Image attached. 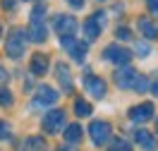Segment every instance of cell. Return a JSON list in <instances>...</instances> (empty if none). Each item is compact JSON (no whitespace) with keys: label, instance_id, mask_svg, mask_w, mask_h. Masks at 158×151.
<instances>
[{"label":"cell","instance_id":"cell-7","mask_svg":"<svg viewBox=\"0 0 158 151\" xmlns=\"http://www.w3.org/2000/svg\"><path fill=\"white\" fill-rule=\"evenodd\" d=\"M55 31H58V36H72L77 31V19L72 15H60L55 19Z\"/></svg>","mask_w":158,"mask_h":151},{"label":"cell","instance_id":"cell-9","mask_svg":"<svg viewBox=\"0 0 158 151\" xmlns=\"http://www.w3.org/2000/svg\"><path fill=\"white\" fill-rule=\"evenodd\" d=\"M151 115H153V103H141V106H134L129 111V118L134 122H146L151 120Z\"/></svg>","mask_w":158,"mask_h":151},{"label":"cell","instance_id":"cell-28","mask_svg":"<svg viewBox=\"0 0 158 151\" xmlns=\"http://www.w3.org/2000/svg\"><path fill=\"white\" fill-rule=\"evenodd\" d=\"M69 5H72V7H81V5H84V0H67Z\"/></svg>","mask_w":158,"mask_h":151},{"label":"cell","instance_id":"cell-13","mask_svg":"<svg viewBox=\"0 0 158 151\" xmlns=\"http://www.w3.org/2000/svg\"><path fill=\"white\" fill-rule=\"evenodd\" d=\"M55 77H58V82L62 84V89H65V91H72V79H69L67 65H58V67H55Z\"/></svg>","mask_w":158,"mask_h":151},{"label":"cell","instance_id":"cell-12","mask_svg":"<svg viewBox=\"0 0 158 151\" xmlns=\"http://www.w3.org/2000/svg\"><path fill=\"white\" fill-rule=\"evenodd\" d=\"M137 29L141 31V36H146V39H158V27H156V24H151L148 17H141V19H139Z\"/></svg>","mask_w":158,"mask_h":151},{"label":"cell","instance_id":"cell-1","mask_svg":"<svg viewBox=\"0 0 158 151\" xmlns=\"http://www.w3.org/2000/svg\"><path fill=\"white\" fill-rule=\"evenodd\" d=\"M27 31H22V29H15L7 36V43H5V50H7V55L10 58H19L22 53H24V48H27Z\"/></svg>","mask_w":158,"mask_h":151},{"label":"cell","instance_id":"cell-5","mask_svg":"<svg viewBox=\"0 0 158 151\" xmlns=\"http://www.w3.org/2000/svg\"><path fill=\"white\" fill-rule=\"evenodd\" d=\"M89 132H91L94 144H98V146L110 139V125L106 120H94V122H91V127H89Z\"/></svg>","mask_w":158,"mask_h":151},{"label":"cell","instance_id":"cell-31","mask_svg":"<svg viewBox=\"0 0 158 151\" xmlns=\"http://www.w3.org/2000/svg\"><path fill=\"white\" fill-rule=\"evenodd\" d=\"M156 132H158V120H156Z\"/></svg>","mask_w":158,"mask_h":151},{"label":"cell","instance_id":"cell-24","mask_svg":"<svg viewBox=\"0 0 158 151\" xmlns=\"http://www.w3.org/2000/svg\"><path fill=\"white\" fill-rule=\"evenodd\" d=\"M7 137H10V125L0 120V139H7Z\"/></svg>","mask_w":158,"mask_h":151},{"label":"cell","instance_id":"cell-21","mask_svg":"<svg viewBox=\"0 0 158 151\" xmlns=\"http://www.w3.org/2000/svg\"><path fill=\"white\" fill-rule=\"evenodd\" d=\"M115 36H118L120 41H129V39H132V31H129L127 27H120V29L115 31Z\"/></svg>","mask_w":158,"mask_h":151},{"label":"cell","instance_id":"cell-32","mask_svg":"<svg viewBox=\"0 0 158 151\" xmlns=\"http://www.w3.org/2000/svg\"><path fill=\"white\" fill-rule=\"evenodd\" d=\"M0 34H2V27H0Z\"/></svg>","mask_w":158,"mask_h":151},{"label":"cell","instance_id":"cell-18","mask_svg":"<svg viewBox=\"0 0 158 151\" xmlns=\"http://www.w3.org/2000/svg\"><path fill=\"white\" fill-rule=\"evenodd\" d=\"M43 15H46V7L43 5H34V10H31V24H41Z\"/></svg>","mask_w":158,"mask_h":151},{"label":"cell","instance_id":"cell-25","mask_svg":"<svg viewBox=\"0 0 158 151\" xmlns=\"http://www.w3.org/2000/svg\"><path fill=\"white\" fill-rule=\"evenodd\" d=\"M137 53H139V58H146L148 55V46L146 43H137Z\"/></svg>","mask_w":158,"mask_h":151},{"label":"cell","instance_id":"cell-6","mask_svg":"<svg viewBox=\"0 0 158 151\" xmlns=\"http://www.w3.org/2000/svg\"><path fill=\"white\" fill-rule=\"evenodd\" d=\"M103 17L106 15H91V19L84 22V36H86V41L98 39L101 29H103Z\"/></svg>","mask_w":158,"mask_h":151},{"label":"cell","instance_id":"cell-20","mask_svg":"<svg viewBox=\"0 0 158 151\" xmlns=\"http://www.w3.org/2000/svg\"><path fill=\"white\" fill-rule=\"evenodd\" d=\"M113 151H132V144L127 139H115L113 141Z\"/></svg>","mask_w":158,"mask_h":151},{"label":"cell","instance_id":"cell-27","mask_svg":"<svg viewBox=\"0 0 158 151\" xmlns=\"http://www.w3.org/2000/svg\"><path fill=\"white\" fill-rule=\"evenodd\" d=\"M2 7H5V10H12V7H15V0H5Z\"/></svg>","mask_w":158,"mask_h":151},{"label":"cell","instance_id":"cell-14","mask_svg":"<svg viewBox=\"0 0 158 151\" xmlns=\"http://www.w3.org/2000/svg\"><path fill=\"white\" fill-rule=\"evenodd\" d=\"M46 70H48V58H46V55H34L31 72H34V74H46Z\"/></svg>","mask_w":158,"mask_h":151},{"label":"cell","instance_id":"cell-16","mask_svg":"<svg viewBox=\"0 0 158 151\" xmlns=\"http://www.w3.org/2000/svg\"><path fill=\"white\" fill-rule=\"evenodd\" d=\"M29 34H31L29 39H31V41H36V43L46 41V27H43V22H41V24H31Z\"/></svg>","mask_w":158,"mask_h":151},{"label":"cell","instance_id":"cell-30","mask_svg":"<svg viewBox=\"0 0 158 151\" xmlns=\"http://www.w3.org/2000/svg\"><path fill=\"white\" fill-rule=\"evenodd\" d=\"M58 151H74L72 146H62V149H58Z\"/></svg>","mask_w":158,"mask_h":151},{"label":"cell","instance_id":"cell-4","mask_svg":"<svg viewBox=\"0 0 158 151\" xmlns=\"http://www.w3.org/2000/svg\"><path fill=\"white\" fill-rule=\"evenodd\" d=\"M41 125H43V130H46V132L58 134V132L65 127V113H62V111H50V113H46V118L41 120Z\"/></svg>","mask_w":158,"mask_h":151},{"label":"cell","instance_id":"cell-2","mask_svg":"<svg viewBox=\"0 0 158 151\" xmlns=\"http://www.w3.org/2000/svg\"><path fill=\"white\" fill-rule=\"evenodd\" d=\"M60 43H62V48L69 50V55L77 62H81L86 58V41H79L74 36H60Z\"/></svg>","mask_w":158,"mask_h":151},{"label":"cell","instance_id":"cell-3","mask_svg":"<svg viewBox=\"0 0 158 151\" xmlns=\"http://www.w3.org/2000/svg\"><path fill=\"white\" fill-rule=\"evenodd\" d=\"M103 55H106V60L115 62V65H127V62L132 60V53H129L127 48L118 46V43H110L108 48L103 50Z\"/></svg>","mask_w":158,"mask_h":151},{"label":"cell","instance_id":"cell-19","mask_svg":"<svg viewBox=\"0 0 158 151\" xmlns=\"http://www.w3.org/2000/svg\"><path fill=\"white\" fill-rule=\"evenodd\" d=\"M74 111H77L79 118H86V115H91V106L86 101H77V103H74Z\"/></svg>","mask_w":158,"mask_h":151},{"label":"cell","instance_id":"cell-23","mask_svg":"<svg viewBox=\"0 0 158 151\" xmlns=\"http://www.w3.org/2000/svg\"><path fill=\"white\" fill-rule=\"evenodd\" d=\"M146 86H148V82L144 79L141 74H139V77H137V82H134V86H132V89H137V91H144V89H146Z\"/></svg>","mask_w":158,"mask_h":151},{"label":"cell","instance_id":"cell-29","mask_svg":"<svg viewBox=\"0 0 158 151\" xmlns=\"http://www.w3.org/2000/svg\"><path fill=\"white\" fill-rule=\"evenodd\" d=\"M153 94H156V96H158V79L153 82Z\"/></svg>","mask_w":158,"mask_h":151},{"label":"cell","instance_id":"cell-11","mask_svg":"<svg viewBox=\"0 0 158 151\" xmlns=\"http://www.w3.org/2000/svg\"><path fill=\"white\" fill-rule=\"evenodd\" d=\"M137 77H139V74L134 70L125 67V70H120L118 74H115V82H118L120 89H132V86H134V82H137Z\"/></svg>","mask_w":158,"mask_h":151},{"label":"cell","instance_id":"cell-26","mask_svg":"<svg viewBox=\"0 0 158 151\" xmlns=\"http://www.w3.org/2000/svg\"><path fill=\"white\" fill-rule=\"evenodd\" d=\"M148 7H151V12L158 15V0H148Z\"/></svg>","mask_w":158,"mask_h":151},{"label":"cell","instance_id":"cell-17","mask_svg":"<svg viewBox=\"0 0 158 151\" xmlns=\"http://www.w3.org/2000/svg\"><path fill=\"white\" fill-rule=\"evenodd\" d=\"M134 139H137V144L146 146V149H151V146H153V137H151L146 130H134Z\"/></svg>","mask_w":158,"mask_h":151},{"label":"cell","instance_id":"cell-15","mask_svg":"<svg viewBox=\"0 0 158 151\" xmlns=\"http://www.w3.org/2000/svg\"><path fill=\"white\" fill-rule=\"evenodd\" d=\"M81 127L79 125H69L67 127V132H65V141L67 144H77V141H81Z\"/></svg>","mask_w":158,"mask_h":151},{"label":"cell","instance_id":"cell-8","mask_svg":"<svg viewBox=\"0 0 158 151\" xmlns=\"http://www.w3.org/2000/svg\"><path fill=\"white\" fill-rule=\"evenodd\" d=\"M55 101H58V91L48 84H41L39 91H36V106H50Z\"/></svg>","mask_w":158,"mask_h":151},{"label":"cell","instance_id":"cell-10","mask_svg":"<svg viewBox=\"0 0 158 151\" xmlns=\"http://www.w3.org/2000/svg\"><path fill=\"white\" fill-rule=\"evenodd\" d=\"M86 91H89L94 99H103L106 91H108V86H106V82L98 79V77H86Z\"/></svg>","mask_w":158,"mask_h":151},{"label":"cell","instance_id":"cell-22","mask_svg":"<svg viewBox=\"0 0 158 151\" xmlns=\"http://www.w3.org/2000/svg\"><path fill=\"white\" fill-rule=\"evenodd\" d=\"M0 103H2V106H12V96H10V91H7V89L0 91Z\"/></svg>","mask_w":158,"mask_h":151}]
</instances>
